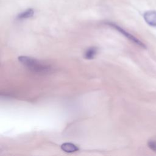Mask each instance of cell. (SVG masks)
<instances>
[{"mask_svg": "<svg viewBox=\"0 0 156 156\" xmlns=\"http://www.w3.org/2000/svg\"><path fill=\"white\" fill-rule=\"evenodd\" d=\"M19 61L33 73L37 74H46L50 72L51 68L50 66L44 64L38 60L27 56H20L18 57Z\"/></svg>", "mask_w": 156, "mask_h": 156, "instance_id": "cell-1", "label": "cell"}, {"mask_svg": "<svg viewBox=\"0 0 156 156\" xmlns=\"http://www.w3.org/2000/svg\"><path fill=\"white\" fill-rule=\"evenodd\" d=\"M108 25L115 28L117 30H118L120 33H121L123 35H124L126 38H127L129 40H130L131 41H132L133 43H135V44L138 45V46L140 47H141L143 48H146V45L143 43L141 42L139 39H138L137 38H136L135 37H134L133 35H132L131 34L129 33L128 32L126 31L124 29H122V27H119V26L114 24V23H107Z\"/></svg>", "mask_w": 156, "mask_h": 156, "instance_id": "cell-2", "label": "cell"}, {"mask_svg": "<svg viewBox=\"0 0 156 156\" xmlns=\"http://www.w3.org/2000/svg\"><path fill=\"white\" fill-rule=\"evenodd\" d=\"M143 18L149 26L156 27V11L149 10L143 14Z\"/></svg>", "mask_w": 156, "mask_h": 156, "instance_id": "cell-3", "label": "cell"}, {"mask_svg": "<svg viewBox=\"0 0 156 156\" xmlns=\"http://www.w3.org/2000/svg\"><path fill=\"white\" fill-rule=\"evenodd\" d=\"M61 149L65 152L72 153L79 151V147L71 143H65L62 144Z\"/></svg>", "mask_w": 156, "mask_h": 156, "instance_id": "cell-4", "label": "cell"}, {"mask_svg": "<svg viewBox=\"0 0 156 156\" xmlns=\"http://www.w3.org/2000/svg\"><path fill=\"white\" fill-rule=\"evenodd\" d=\"M98 52V48L96 47H90L88 48L85 53H84V57L86 59H93Z\"/></svg>", "mask_w": 156, "mask_h": 156, "instance_id": "cell-5", "label": "cell"}, {"mask_svg": "<svg viewBox=\"0 0 156 156\" xmlns=\"http://www.w3.org/2000/svg\"><path fill=\"white\" fill-rule=\"evenodd\" d=\"M34 12L32 9H27L26 11H24V12L21 13L20 14H19L18 16H17V18L19 19V20H23V19H26V18H30V17L33 16Z\"/></svg>", "mask_w": 156, "mask_h": 156, "instance_id": "cell-6", "label": "cell"}, {"mask_svg": "<svg viewBox=\"0 0 156 156\" xmlns=\"http://www.w3.org/2000/svg\"><path fill=\"white\" fill-rule=\"evenodd\" d=\"M148 147L154 152H156V140H150L147 141Z\"/></svg>", "mask_w": 156, "mask_h": 156, "instance_id": "cell-7", "label": "cell"}]
</instances>
